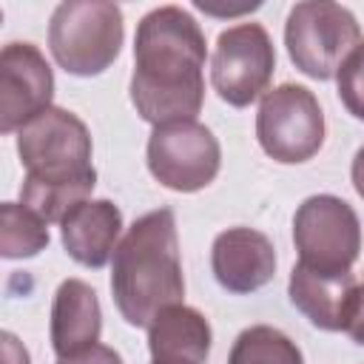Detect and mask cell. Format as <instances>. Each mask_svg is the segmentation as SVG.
Masks as SVG:
<instances>
[{
	"mask_svg": "<svg viewBox=\"0 0 364 364\" xmlns=\"http://www.w3.org/2000/svg\"><path fill=\"white\" fill-rule=\"evenodd\" d=\"M0 253L3 259H31L48 247V222L23 202H3Z\"/></svg>",
	"mask_w": 364,
	"mask_h": 364,
	"instance_id": "obj_17",
	"label": "cell"
},
{
	"mask_svg": "<svg viewBox=\"0 0 364 364\" xmlns=\"http://www.w3.org/2000/svg\"><path fill=\"white\" fill-rule=\"evenodd\" d=\"M276 71V48L262 23H236L216 37L210 85L222 102L247 108L267 94Z\"/></svg>",
	"mask_w": 364,
	"mask_h": 364,
	"instance_id": "obj_9",
	"label": "cell"
},
{
	"mask_svg": "<svg viewBox=\"0 0 364 364\" xmlns=\"http://www.w3.org/2000/svg\"><path fill=\"white\" fill-rule=\"evenodd\" d=\"M17 156L26 168L20 202L46 222H63L97 188L94 145L85 122L65 108H46L17 131Z\"/></svg>",
	"mask_w": 364,
	"mask_h": 364,
	"instance_id": "obj_2",
	"label": "cell"
},
{
	"mask_svg": "<svg viewBox=\"0 0 364 364\" xmlns=\"http://www.w3.org/2000/svg\"><path fill=\"white\" fill-rule=\"evenodd\" d=\"M151 364H202V361H191V358H151Z\"/></svg>",
	"mask_w": 364,
	"mask_h": 364,
	"instance_id": "obj_23",
	"label": "cell"
},
{
	"mask_svg": "<svg viewBox=\"0 0 364 364\" xmlns=\"http://www.w3.org/2000/svg\"><path fill=\"white\" fill-rule=\"evenodd\" d=\"M3 355H6V364H28L26 347L11 333H3Z\"/></svg>",
	"mask_w": 364,
	"mask_h": 364,
	"instance_id": "obj_21",
	"label": "cell"
},
{
	"mask_svg": "<svg viewBox=\"0 0 364 364\" xmlns=\"http://www.w3.org/2000/svg\"><path fill=\"white\" fill-rule=\"evenodd\" d=\"M111 293L131 327H151L171 307L185 304L176 216L171 208L142 213L119 239L111 259Z\"/></svg>",
	"mask_w": 364,
	"mask_h": 364,
	"instance_id": "obj_3",
	"label": "cell"
},
{
	"mask_svg": "<svg viewBox=\"0 0 364 364\" xmlns=\"http://www.w3.org/2000/svg\"><path fill=\"white\" fill-rule=\"evenodd\" d=\"M290 63L310 80H333L341 63L361 46L355 14L330 0L296 3L284 23Z\"/></svg>",
	"mask_w": 364,
	"mask_h": 364,
	"instance_id": "obj_5",
	"label": "cell"
},
{
	"mask_svg": "<svg viewBox=\"0 0 364 364\" xmlns=\"http://www.w3.org/2000/svg\"><path fill=\"white\" fill-rule=\"evenodd\" d=\"M57 364H122L119 353L108 344H91V347H82L71 355H57Z\"/></svg>",
	"mask_w": 364,
	"mask_h": 364,
	"instance_id": "obj_19",
	"label": "cell"
},
{
	"mask_svg": "<svg viewBox=\"0 0 364 364\" xmlns=\"http://www.w3.org/2000/svg\"><path fill=\"white\" fill-rule=\"evenodd\" d=\"M336 85H338V100L341 105L364 122V43L341 63L338 74H336Z\"/></svg>",
	"mask_w": 364,
	"mask_h": 364,
	"instance_id": "obj_18",
	"label": "cell"
},
{
	"mask_svg": "<svg viewBox=\"0 0 364 364\" xmlns=\"http://www.w3.org/2000/svg\"><path fill=\"white\" fill-rule=\"evenodd\" d=\"M100 333H102V310L94 287L85 284L82 279L60 282L48 321L51 350L57 355H71L82 347L97 344Z\"/></svg>",
	"mask_w": 364,
	"mask_h": 364,
	"instance_id": "obj_14",
	"label": "cell"
},
{
	"mask_svg": "<svg viewBox=\"0 0 364 364\" xmlns=\"http://www.w3.org/2000/svg\"><path fill=\"white\" fill-rule=\"evenodd\" d=\"M54 71L34 43H6L0 51V131L14 134L51 108Z\"/></svg>",
	"mask_w": 364,
	"mask_h": 364,
	"instance_id": "obj_10",
	"label": "cell"
},
{
	"mask_svg": "<svg viewBox=\"0 0 364 364\" xmlns=\"http://www.w3.org/2000/svg\"><path fill=\"white\" fill-rule=\"evenodd\" d=\"M210 270L222 290L256 293L276 276V247L256 228H228L210 245Z\"/></svg>",
	"mask_w": 364,
	"mask_h": 364,
	"instance_id": "obj_11",
	"label": "cell"
},
{
	"mask_svg": "<svg viewBox=\"0 0 364 364\" xmlns=\"http://www.w3.org/2000/svg\"><path fill=\"white\" fill-rule=\"evenodd\" d=\"M350 179H353V188H355V193L364 199V145L355 151V156H353V165H350Z\"/></svg>",
	"mask_w": 364,
	"mask_h": 364,
	"instance_id": "obj_22",
	"label": "cell"
},
{
	"mask_svg": "<svg viewBox=\"0 0 364 364\" xmlns=\"http://www.w3.org/2000/svg\"><path fill=\"white\" fill-rule=\"evenodd\" d=\"M151 176L176 193L208 188L222 168V148L213 131L196 119L156 125L145 148Z\"/></svg>",
	"mask_w": 364,
	"mask_h": 364,
	"instance_id": "obj_7",
	"label": "cell"
},
{
	"mask_svg": "<svg viewBox=\"0 0 364 364\" xmlns=\"http://www.w3.org/2000/svg\"><path fill=\"white\" fill-rule=\"evenodd\" d=\"M205 31L182 6H156L134 34L131 102L156 125L196 119L205 102Z\"/></svg>",
	"mask_w": 364,
	"mask_h": 364,
	"instance_id": "obj_1",
	"label": "cell"
},
{
	"mask_svg": "<svg viewBox=\"0 0 364 364\" xmlns=\"http://www.w3.org/2000/svg\"><path fill=\"white\" fill-rule=\"evenodd\" d=\"M344 333L364 347V282L355 287V296H353V307H350V318H347V327Z\"/></svg>",
	"mask_w": 364,
	"mask_h": 364,
	"instance_id": "obj_20",
	"label": "cell"
},
{
	"mask_svg": "<svg viewBox=\"0 0 364 364\" xmlns=\"http://www.w3.org/2000/svg\"><path fill=\"white\" fill-rule=\"evenodd\" d=\"M210 341H213V333L208 318L188 304L165 307L148 327L151 358H191L205 364L210 353Z\"/></svg>",
	"mask_w": 364,
	"mask_h": 364,
	"instance_id": "obj_15",
	"label": "cell"
},
{
	"mask_svg": "<svg viewBox=\"0 0 364 364\" xmlns=\"http://www.w3.org/2000/svg\"><path fill=\"white\" fill-rule=\"evenodd\" d=\"M256 139L282 165L313 159L324 145V114L316 94L296 82L267 91L256 114Z\"/></svg>",
	"mask_w": 364,
	"mask_h": 364,
	"instance_id": "obj_6",
	"label": "cell"
},
{
	"mask_svg": "<svg viewBox=\"0 0 364 364\" xmlns=\"http://www.w3.org/2000/svg\"><path fill=\"white\" fill-rule=\"evenodd\" d=\"M228 364H304V355L299 344L279 327L253 324L236 336Z\"/></svg>",
	"mask_w": 364,
	"mask_h": 364,
	"instance_id": "obj_16",
	"label": "cell"
},
{
	"mask_svg": "<svg viewBox=\"0 0 364 364\" xmlns=\"http://www.w3.org/2000/svg\"><path fill=\"white\" fill-rule=\"evenodd\" d=\"M299 262L316 270H353L361 253V222L350 202L333 193L307 196L293 216Z\"/></svg>",
	"mask_w": 364,
	"mask_h": 364,
	"instance_id": "obj_8",
	"label": "cell"
},
{
	"mask_svg": "<svg viewBox=\"0 0 364 364\" xmlns=\"http://www.w3.org/2000/svg\"><path fill=\"white\" fill-rule=\"evenodd\" d=\"M355 276L353 270L336 273V270H316L301 262L293 264L287 296L290 304L318 330L341 333L350 318L353 296H355Z\"/></svg>",
	"mask_w": 364,
	"mask_h": 364,
	"instance_id": "obj_12",
	"label": "cell"
},
{
	"mask_svg": "<svg viewBox=\"0 0 364 364\" xmlns=\"http://www.w3.org/2000/svg\"><path fill=\"white\" fill-rule=\"evenodd\" d=\"M122 9L108 0H65L51 11L48 48L54 63L74 77L102 74L122 51Z\"/></svg>",
	"mask_w": 364,
	"mask_h": 364,
	"instance_id": "obj_4",
	"label": "cell"
},
{
	"mask_svg": "<svg viewBox=\"0 0 364 364\" xmlns=\"http://www.w3.org/2000/svg\"><path fill=\"white\" fill-rule=\"evenodd\" d=\"M122 233V210L111 199H85L63 222L60 239L65 253L91 270H100L111 262Z\"/></svg>",
	"mask_w": 364,
	"mask_h": 364,
	"instance_id": "obj_13",
	"label": "cell"
}]
</instances>
